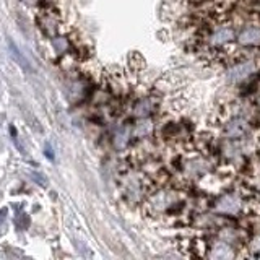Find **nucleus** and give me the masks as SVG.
Wrapping results in <instances>:
<instances>
[{"mask_svg": "<svg viewBox=\"0 0 260 260\" xmlns=\"http://www.w3.org/2000/svg\"><path fill=\"white\" fill-rule=\"evenodd\" d=\"M239 43L242 46H255L260 43V28L258 26H249L241 31Z\"/></svg>", "mask_w": 260, "mask_h": 260, "instance_id": "3", "label": "nucleus"}, {"mask_svg": "<svg viewBox=\"0 0 260 260\" xmlns=\"http://www.w3.org/2000/svg\"><path fill=\"white\" fill-rule=\"evenodd\" d=\"M228 135L230 137H241L244 135V132H246V124H244L242 120H233L230 125H228Z\"/></svg>", "mask_w": 260, "mask_h": 260, "instance_id": "5", "label": "nucleus"}, {"mask_svg": "<svg viewBox=\"0 0 260 260\" xmlns=\"http://www.w3.org/2000/svg\"><path fill=\"white\" fill-rule=\"evenodd\" d=\"M233 39V31L230 28H221L218 29L213 36H211V41H213V44H224L228 41Z\"/></svg>", "mask_w": 260, "mask_h": 260, "instance_id": "4", "label": "nucleus"}, {"mask_svg": "<svg viewBox=\"0 0 260 260\" xmlns=\"http://www.w3.org/2000/svg\"><path fill=\"white\" fill-rule=\"evenodd\" d=\"M239 208H241V200L236 197V195H223L216 203V210L228 215L238 213Z\"/></svg>", "mask_w": 260, "mask_h": 260, "instance_id": "1", "label": "nucleus"}, {"mask_svg": "<svg viewBox=\"0 0 260 260\" xmlns=\"http://www.w3.org/2000/svg\"><path fill=\"white\" fill-rule=\"evenodd\" d=\"M252 72H254V63H252V62L239 63V65H236V67H233L230 72H228V80H230V81H239V80H244L246 77H249Z\"/></svg>", "mask_w": 260, "mask_h": 260, "instance_id": "2", "label": "nucleus"}]
</instances>
